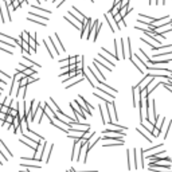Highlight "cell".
<instances>
[{
	"label": "cell",
	"instance_id": "16",
	"mask_svg": "<svg viewBox=\"0 0 172 172\" xmlns=\"http://www.w3.org/2000/svg\"><path fill=\"white\" fill-rule=\"evenodd\" d=\"M137 132H139V133H140L141 136H144L147 141H149V143H152V141H153V137H149V136H148V134H147V133H145V132L143 131V128H141V129L139 128V129H137Z\"/></svg>",
	"mask_w": 172,
	"mask_h": 172
},
{
	"label": "cell",
	"instance_id": "17",
	"mask_svg": "<svg viewBox=\"0 0 172 172\" xmlns=\"http://www.w3.org/2000/svg\"><path fill=\"white\" fill-rule=\"evenodd\" d=\"M28 44H30V47H31V49H34V50H37V47H38L37 39H34V38H30V40H28Z\"/></svg>",
	"mask_w": 172,
	"mask_h": 172
},
{
	"label": "cell",
	"instance_id": "1",
	"mask_svg": "<svg viewBox=\"0 0 172 172\" xmlns=\"http://www.w3.org/2000/svg\"><path fill=\"white\" fill-rule=\"evenodd\" d=\"M155 79V77H152L149 73L148 74H144V78L141 79V81L139 82V85H137V89H139V91H141V90H144V89H147L148 86H149V84Z\"/></svg>",
	"mask_w": 172,
	"mask_h": 172
},
{
	"label": "cell",
	"instance_id": "33",
	"mask_svg": "<svg viewBox=\"0 0 172 172\" xmlns=\"http://www.w3.org/2000/svg\"><path fill=\"white\" fill-rule=\"evenodd\" d=\"M59 65H61V67H62V66H69V59H66V61H59Z\"/></svg>",
	"mask_w": 172,
	"mask_h": 172
},
{
	"label": "cell",
	"instance_id": "9",
	"mask_svg": "<svg viewBox=\"0 0 172 172\" xmlns=\"http://www.w3.org/2000/svg\"><path fill=\"white\" fill-rule=\"evenodd\" d=\"M156 18H149L145 15H139V22L140 23H145V24H152V22H155Z\"/></svg>",
	"mask_w": 172,
	"mask_h": 172
},
{
	"label": "cell",
	"instance_id": "13",
	"mask_svg": "<svg viewBox=\"0 0 172 172\" xmlns=\"http://www.w3.org/2000/svg\"><path fill=\"white\" fill-rule=\"evenodd\" d=\"M74 105H75V106H78V108L81 109V110H82L84 113H87L89 116H91V110H90L89 108H85V105H82V104H81V102H79V101H77V100H75V101H74Z\"/></svg>",
	"mask_w": 172,
	"mask_h": 172
},
{
	"label": "cell",
	"instance_id": "28",
	"mask_svg": "<svg viewBox=\"0 0 172 172\" xmlns=\"http://www.w3.org/2000/svg\"><path fill=\"white\" fill-rule=\"evenodd\" d=\"M12 7H14L15 9H18V8L20 7V3H19V0H12Z\"/></svg>",
	"mask_w": 172,
	"mask_h": 172
},
{
	"label": "cell",
	"instance_id": "38",
	"mask_svg": "<svg viewBox=\"0 0 172 172\" xmlns=\"http://www.w3.org/2000/svg\"><path fill=\"white\" fill-rule=\"evenodd\" d=\"M157 0H149V4H152V3H156Z\"/></svg>",
	"mask_w": 172,
	"mask_h": 172
},
{
	"label": "cell",
	"instance_id": "32",
	"mask_svg": "<svg viewBox=\"0 0 172 172\" xmlns=\"http://www.w3.org/2000/svg\"><path fill=\"white\" fill-rule=\"evenodd\" d=\"M6 117H7V114L3 113V112H0V121H6Z\"/></svg>",
	"mask_w": 172,
	"mask_h": 172
},
{
	"label": "cell",
	"instance_id": "26",
	"mask_svg": "<svg viewBox=\"0 0 172 172\" xmlns=\"http://www.w3.org/2000/svg\"><path fill=\"white\" fill-rule=\"evenodd\" d=\"M69 71H70V69H69V66H62L61 75H65V73H69Z\"/></svg>",
	"mask_w": 172,
	"mask_h": 172
},
{
	"label": "cell",
	"instance_id": "25",
	"mask_svg": "<svg viewBox=\"0 0 172 172\" xmlns=\"http://www.w3.org/2000/svg\"><path fill=\"white\" fill-rule=\"evenodd\" d=\"M0 112H3V113H6V114H8V112H9V106H7V105H2V109H0Z\"/></svg>",
	"mask_w": 172,
	"mask_h": 172
},
{
	"label": "cell",
	"instance_id": "12",
	"mask_svg": "<svg viewBox=\"0 0 172 172\" xmlns=\"http://www.w3.org/2000/svg\"><path fill=\"white\" fill-rule=\"evenodd\" d=\"M104 140H114V141H124V134H112V136H105Z\"/></svg>",
	"mask_w": 172,
	"mask_h": 172
},
{
	"label": "cell",
	"instance_id": "14",
	"mask_svg": "<svg viewBox=\"0 0 172 172\" xmlns=\"http://www.w3.org/2000/svg\"><path fill=\"white\" fill-rule=\"evenodd\" d=\"M100 110H101V117H102V122H104V124H108V120H106V109H105V105H100Z\"/></svg>",
	"mask_w": 172,
	"mask_h": 172
},
{
	"label": "cell",
	"instance_id": "19",
	"mask_svg": "<svg viewBox=\"0 0 172 172\" xmlns=\"http://www.w3.org/2000/svg\"><path fill=\"white\" fill-rule=\"evenodd\" d=\"M20 38L24 40V42H28V40H30V32L23 31V32H22V35H20Z\"/></svg>",
	"mask_w": 172,
	"mask_h": 172
},
{
	"label": "cell",
	"instance_id": "23",
	"mask_svg": "<svg viewBox=\"0 0 172 172\" xmlns=\"http://www.w3.org/2000/svg\"><path fill=\"white\" fill-rule=\"evenodd\" d=\"M7 160H8V159L6 157V155H4L2 151H0V164L3 165V164H4V161H7Z\"/></svg>",
	"mask_w": 172,
	"mask_h": 172
},
{
	"label": "cell",
	"instance_id": "20",
	"mask_svg": "<svg viewBox=\"0 0 172 172\" xmlns=\"http://www.w3.org/2000/svg\"><path fill=\"white\" fill-rule=\"evenodd\" d=\"M78 97H79V101H82V102H84V105H85V106H87V108H89L90 110L93 109V106H91V105L89 104V102H87V101L85 100V97H82V96H78Z\"/></svg>",
	"mask_w": 172,
	"mask_h": 172
},
{
	"label": "cell",
	"instance_id": "2",
	"mask_svg": "<svg viewBox=\"0 0 172 172\" xmlns=\"http://www.w3.org/2000/svg\"><path fill=\"white\" fill-rule=\"evenodd\" d=\"M9 12H11V11L8 9L7 4H6V6H4V4H0V15H2V22H3V23H6V19H7V22H11V15H9Z\"/></svg>",
	"mask_w": 172,
	"mask_h": 172
},
{
	"label": "cell",
	"instance_id": "22",
	"mask_svg": "<svg viewBox=\"0 0 172 172\" xmlns=\"http://www.w3.org/2000/svg\"><path fill=\"white\" fill-rule=\"evenodd\" d=\"M31 7H32L34 9H38V11H43L44 14H49V15L51 14V11H47V9H44V8H40V7H38V6H31Z\"/></svg>",
	"mask_w": 172,
	"mask_h": 172
},
{
	"label": "cell",
	"instance_id": "37",
	"mask_svg": "<svg viewBox=\"0 0 172 172\" xmlns=\"http://www.w3.org/2000/svg\"><path fill=\"white\" fill-rule=\"evenodd\" d=\"M0 84H6V79H2V78H0Z\"/></svg>",
	"mask_w": 172,
	"mask_h": 172
},
{
	"label": "cell",
	"instance_id": "8",
	"mask_svg": "<svg viewBox=\"0 0 172 172\" xmlns=\"http://www.w3.org/2000/svg\"><path fill=\"white\" fill-rule=\"evenodd\" d=\"M0 151H2L4 155H7V156H6L7 159H11V157H12V153H11V151L7 148V145L4 144L3 140H0Z\"/></svg>",
	"mask_w": 172,
	"mask_h": 172
},
{
	"label": "cell",
	"instance_id": "24",
	"mask_svg": "<svg viewBox=\"0 0 172 172\" xmlns=\"http://www.w3.org/2000/svg\"><path fill=\"white\" fill-rule=\"evenodd\" d=\"M149 172H171L169 169H160V168H149Z\"/></svg>",
	"mask_w": 172,
	"mask_h": 172
},
{
	"label": "cell",
	"instance_id": "18",
	"mask_svg": "<svg viewBox=\"0 0 172 172\" xmlns=\"http://www.w3.org/2000/svg\"><path fill=\"white\" fill-rule=\"evenodd\" d=\"M133 160H134V168H139V156H137L136 149H133Z\"/></svg>",
	"mask_w": 172,
	"mask_h": 172
},
{
	"label": "cell",
	"instance_id": "5",
	"mask_svg": "<svg viewBox=\"0 0 172 172\" xmlns=\"http://www.w3.org/2000/svg\"><path fill=\"white\" fill-rule=\"evenodd\" d=\"M38 108H39V102H38V104H37V101H35V100H32V101H31V109H30V116H28L30 121H34V120H35V114H37V110H38Z\"/></svg>",
	"mask_w": 172,
	"mask_h": 172
},
{
	"label": "cell",
	"instance_id": "36",
	"mask_svg": "<svg viewBox=\"0 0 172 172\" xmlns=\"http://www.w3.org/2000/svg\"><path fill=\"white\" fill-rule=\"evenodd\" d=\"M118 3H121V0H114V3H113V6H116V4H118Z\"/></svg>",
	"mask_w": 172,
	"mask_h": 172
},
{
	"label": "cell",
	"instance_id": "27",
	"mask_svg": "<svg viewBox=\"0 0 172 172\" xmlns=\"http://www.w3.org/2000/svg\"><path fill=\"white\" fill-rule=\"evenodd\" d=\"M6 121L9 122V124H12V122H14V116H11V114L8 113V114H7V117H6Z\"/></svg>",
	"mask_w": 172,
	"mask_h": 172
},
{
	"label": "cell",
	"instance_id": "4",
	"mask_svg": "<svg viewBox=\"0 0 172 172\" xmlns=\"http://www.w3.org/2000/svg\"><path fill=\"white\" fill-rule=\"evenodd\" d=\"M105 18H106L108 24L110 26V28H112V31H113V32H116L117 30H120V28L117 27V24H116V22H114V18H113V15L110 14V11H109L108 14H105Z\"/></svg>",
	"mask_w": 172,
	"mask_h": 172
},
{
	"label": "cell",
	"instance_id": "6",
	"mask_svg": "<svg viewBox=\"0 0 172 172\" xmlns=\"http://www.w3.org/2000/svg\"><path fill=\"white\" fill-rule=\"evenodd\" d=\"M169 19H171L169 16H164V18H161V19H155V22H152V26H153L155 28H159V27L167 24V23L169 22Z\"/></svg>",
	"mask_w": 172,
	"mask_h": 172
},
{
	"label": "cell",
	"instance_id": "35",
	"mask_svg": "<svg viewBox=\"0 0 172 172\" xmlns=\"http://www.w3.org/2000/svg\"><path fill=\"white\" fill-rule=\"evenodd\" d=\"M164 3H165V0H157L156 2V4H161V6H164Z\"/></svg>",
	"mask_w": 172,
	"mask_h": 172
},
{
	"label": "cell",
	"instance_id": "11",
	"mask_svg": "<svg viewBox=\"0 0 172 172\" xmlns=\"http://www.w3.org/2000/svg\"><path fill=\"white\" fill-rule=\"evenodd\" d=\"M139 98H140V91L137 89V86L133 87V105L137 106L139 105Z\"/></svg>",
	"mask_w": 172,
	"mask_h": 172
},
{
	"label": "cell",
	"instance_id": "7",
	"mask_svg": "<svg viewBox=\"0 0 172 172\" xmlns=\"http://www.w3.org/2000/svg\"><path fill=\"white\" fill-rule=\"evenodd\" d=\"M69 14H70L71 16H74V18H77L78 20H81V22H84V19L86 18V16H85V15L81 12V11H78L75 7H73V11H70Z\"/></svg>",
	"mask_w": 172,
	"mask_h": 172
},
{
	"label": "cell",
	"instance_id": "39",
	"mask_svg": "<svg viewBox=\"0 0 172 172\" xmlns=\"http://www.w3.org/2000/svg\"><path fill=\"white\" fill-rule=\"evenodd\" d=\"M53 2H54V0H53Z\"/></svg>",
	"mask_w": 172,
	"mask_h": 172
},
{
	"label": "cell",
	"instance_id": "10",
	"mask_svg": "<svg viewBox=\"0 0 172 172\" xmlns=\"http://www.w3.org/2000/svg\"><path fill=\"white\" fill-rule=\"evenodd\" d=\"M102 133L104 134H108V133H110V134H124V128H118V129H104L102 131Z\"/></svg>",
	"mask_w": 172,
	"mask_h": 172
},
{
	"label": "cell",
	"instance_id": "15",
	"mask_svg": "<svg viewBox=\"0 0 172 172\" xmlns=\"http://www.w3.org/2000/svg\"><path fill=\"white\" fill-rule=\"evenodd\" d=\"M47 104L51 106V109H53L54 112H56V113H61V112H62V110L58 108V105H56L55 102H54V100H53V98H50V100H49V102H47Z\"/></svg>",
	"mask_w": 172,
	"mask_h": 172
},
{
	"label": "cell",
	"instance_id": "31",
	"mask_svg": "<svg viewBox=\"0 0 172 172\" xmlns=\"http://www.w3.org/2000/svg\"><path fill=\"white\" fill-rule=\"evenodd\" d=\"M0 75H2V77H6V79H11V75H8L7 73H4V71H2V70H0Z\"/></svg>",
	"mask_w": 172,
	"mask_h": 172
},
{
	"label": "cell",
	"instance_id": "3",
	"mask_svg": "<svg viewBox=\"0 0 172 172\" xmlns=\"http://www.w3.org/2000/svg\"><path fill=\"white\" fill-rule=\"evenodd\" d=\"M65 20L70 22V24H73L75 28H79V30L82 28V22H81V20H78V19H77V18H74V16H71L70 14L65 15Z\"/></svg>",
	"mask_w": 172,
	"mask_h": 172
},
{
	"label": "cell",
	"instance_id": "29",
	"mask_svg": "<svg viewBox=\"0 0 172 172\" xmlns=\"http://www.w3.org/2000/svg\"><path fill=\"white\" fill-rule=\"evenodd\" d=\"M65 2H66V0H54V3H55V6H56V7H61Z\"/></svg>",
	"mask_w": 172,
	"mask_h": 172
},
{
	"label": "cell",
	"instance_id": "30",
	"mask_svg": "<svg viewBox=\"0 0 172 172\" xmlns=\"http://www.w3.org/2000/svg\"><path fill=\"white\" fill-rule=\"evenodd\" d=\"M12 127V124H9V122H7V121H3V128L4 129H8V128H11Z\"/></svg>",
	"mask_w": 172,
	"mask_h": 172
},
{
	"label": "cell",
	"instance_id": "21",
	"mask_svg": "<svg viewBox=\"0 0 172 172\" xmlns=\"http://www.w3.org/2000/svg\"><path fill=\"white\" fill-rule=\"evenodd\" d=\"M0 50H2V51H6V54H9V55L14 54V53H12V49H7L6 46H2V44H0Z\"/></svg>",
	"mask_w": 172,
	"mask_h": 172
},
{
	"label": "cell",
	"instance_id": "34",
	"mask_svg": "<svg viewBox=\"0 0 172 172\" xmlns=\"http://www.w3.org/2000/svg\"><path fill=\"white\" fill-rule=\"evenodd\" d=\"M128 169H131V153L128 151Z\"/></svg>",
	"mask_w": 172,
	"mask_h": 172
}]
</instances>
